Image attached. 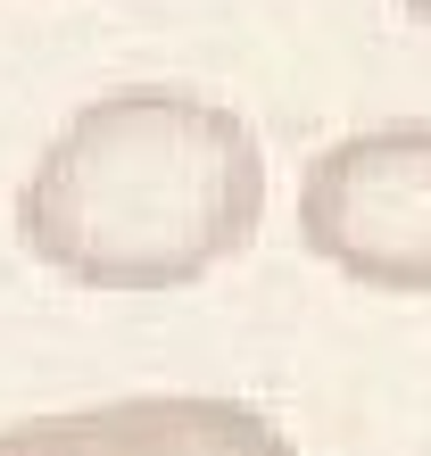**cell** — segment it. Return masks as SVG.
Here are the masks:
<instances>
[{"mask_svg":"<svg viewBox=\"0 0 431 456\" xmlns=\"http://www.w3.org/2000/svg\"><path fill=\"white\" fill-rule=\"evenodd\" d=\"M265 224V150L240 109L183 84L84 100L17 191L25 257L84 290H183Z\"/></svg>","mask_w":431,"mask_h":456,"instance_id":"obj_1","label":"cell"},{"mask_svg":"<svg viewBox=\"0 0 431 456\" xmlns=\"http://www.w3.org/2000/svg\"><path fill=\"white\" fill-rule=\"evenodd\" d=\"M299 240L365 290L431 299V117L323 142L299 175Z\"/></svg>","mask_w":431,"mask_h":456,"instance_id":"obj_2","label":"cell"},{"mask_svg":"<svg viewBox=\"0 0 431 456\" xmlns=\"http://www.w3.org/2000/svg\"><path fill=\"white\" fill-rule=\"evenodd\" d=\"M0 456H299L274 415L207 390H150L75 415L0 423Z\"/></svg>","mask_w":431,"mask_h":456,"instance_id":"obj_3","label":"cell"},{"mask_svg":"<svg viewBox=\"0 0 431 456\" xmlns=\"http://www.w3.org/2000/svg\"><path fill=\"white\" fill-rule=\"evenodd\" d=\"M398 9H407V17H415V25H431V0H398Z\"/></svg>","mask_w":431,"mask_h":456,"instance_id":"obj_4","label":"cell"}]
</instances>
